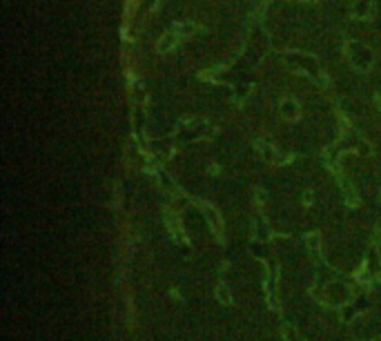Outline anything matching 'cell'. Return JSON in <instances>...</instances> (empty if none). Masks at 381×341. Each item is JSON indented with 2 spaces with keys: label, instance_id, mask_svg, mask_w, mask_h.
<instances>
[{
  "label": "cell",
  "instance_id": "cell-1",
  "mask_svg": "<svg viewBox=\"0 0 381 341\" xmlns=\"http://www.w3.org/2000/svg\"><path fill=\"white\" fill-rule=\"evenodd\" d=\"M181 38H183V36H181L176 29H169V31H165V34L159 38L156 49H159V52H172V49L181 43Z\"/></svg>",
  "mask_w": 381,
  "mask_h": 341
},
{
  "label": "cell",
  "instance_id": "cell-2",
  "mask_svg": "<svg viewBox=\"0 0 381 341\" xmlns=\"http://www.w3.org/2000/svg\"><path fill=\"white\" fill-rule=\"evenodd\" d=\"M203 212H205V216H208V221H210V226H212V230L217 232V236H218V239H223L221 219H218V214H217V212H214V207H210V205H203Z\"/></svg>",
  "mask_w": 381,
  "mask_h": 341
},
{
  "label": "cell",
  "instance_id": "cell-3",
  "mask_svg": "<svg viewBox=\"0 0 381 341\" xmlns=\"http://www.w3.org/2000/svg\"><path fill=\"white\" fill-rule=\"evenodd\" d=\"M281 112H283V116H285L288 120H297V118H299V114H301L299 105H297V103L292 101V98H288V101H285L283 105H281Z\"/></svg>",
  "mask_w": 381,
  "mask_h": 341
},
{
  "label": "cell",
  "instance_id": "cell-4",
  "mask_svg": "<svg viewBox=\"0 0 381 341\" xmlns=\"http://www.w3.org/2000/svg\"><path fill=\"white\" fill-rule=\"evenodd\" d=\"M165 219H167V226H169V230L174 232V236H181V241H185L183 227H181V221H179V219H176V216H174L172 212H167V214H165Z\"/></svg>",
  "mask_w": 381,
  "mask_h": 341
},
{
  "label": "cell",
  "instance_id": "cell-5",
  "mask_svg": "<svg viewBox=\"0 0 381 341\" xmlns=\"http://www.w3.org/2000/svg\"><path fill=\"white\" fill-rule=\"evenodd\" d=\"M305 241H308V248H310V250H317V241H319V234H308V239H305Z\"/></svg>",
  "mask_w": 381,
  "mask_h": 341
},
{
  "label": "cell",
  "instance_id": "cell-6",
  "mask_svg": "<svg viewBox=\"0 0 381 341\" xmlns=\"http://www.w3.org/2000/svg\"><path fill=\"white\" fill-rule=\"evenodd\" d=\"M218 294H221V299H223V301H230V297H227V288H225V285H221V288H218Z\"/></svg>",
  "mask_w": 381,
  "mask_h": 341
}]
</instances>
